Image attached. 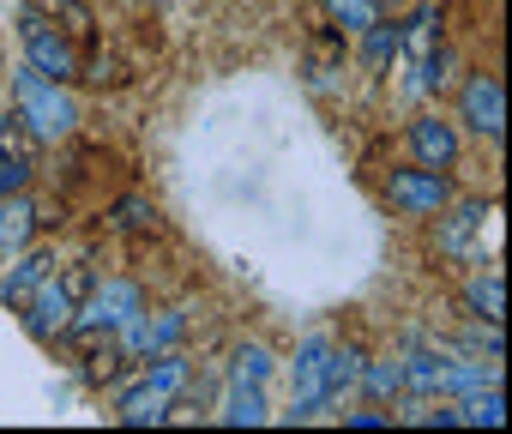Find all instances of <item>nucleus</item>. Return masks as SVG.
Instances as JSON below:
<instances>
[{
  "label": "nucleus",
  "instance_id": "aec40b11",
  "mask_svg": "<svg viewBox=\"0 0 512 434\" xmlns=\"http://www.w3.org/2000/svg\"><path fill=\"white\" fill-rule=\"evenodd\" d=\"M356 386H368V398H374V404H392V398H404V368H398V356L362 362V380H356Z\"/></svg>",
  "mask_w": 512,
  "mask_h": 434
},
{
  "label": "nucleus",
  "instance_id": "a878e982",
  "mask_svg": "<svg viewBox=\"0 0 512 434\" xmlns=\"http://www.w3.org/2000/svg\"><path fill=\"white\" fill-rule=\"evenodd\" d=\"M488 380H494V368H488V362H446L440 392H482Z\"/></svg>",
  "mask_w": 512,
  "mask_h": 434
},
{
  "label": "nucleus",
  "instance_id": "f3484780",
  "mask_svg": "<svg viewBox=\"0 0 512 434\" xmlns=\"http://www.w3.org/2000/svg\"><path fill=\"white\" fill-rule=\"evenodd\" d=\"M151 368H145V386H157L163 398H181L187 386H193V368H187V356L181 350H157V356H145Z\"/></svg>",
  "mask_w": 512,
  "mask_h": 434
},
{
  "label": "nucleus",
  "instance_id": "9b49d317",
  "mask_svg": "<svg viewBox=\"0 0 512 434\" xmlns=\"http://www.w3.org/2000/svg\"><path fill=\"white\" fill-rule=\"evenodd\" d=\"M440 49V13L434 7H416L410 25H398V61H410V73Z\"/></svg>",
  "mask_w": 512,
  "mask_h": 434
},
{
  "label": "nucleus",
  "instance_id": "dca6fc26",
  "mask_svg": "<svg viewBox=\"0 0 512 434\" xmlns=\"http://www.w3.org/2000/svg\"><path fill=\"white\" fill-rule=\"evenodd\" d=\"M169 404H175V398H163L157 386H145V380H139L133 392H121L115 416H121L127 428H145V422H169Z\"/></svg>",
  "mask_w": 512,
  "mask_h": 434
},
{
  "label": "nucleus",
  "instance_id": "7c9ffc66",
  "mask_svg": "<svg viewBox=\"0 0 512 434\" xmlns=\"http://www.w3.org/2000/svg\"><path fill=\"white\" fill-rule=\"evenodd\" d=\"M344 422H356V428H380V422H386V416H380V410H350V416H344Z\"/></svg>",
  "mask_w": 512,
  "mask_h": 434
},
{
  "label": "nucleus",
  "instance_id": "6ab92c4d",
  "mask_svg": "<svg viewBox=\"0 0 512 434\" xmlns=\"http://www.w3.org/2000/svg\"><path fill=\"white\" fill-rule=\"evenodd\" d=\"M464 302H470V314H476V320L500 326V314H506V278H500V272H482V278H470Z\"/></svg>",
  "mask_w": 512,
  "mask_h": 434
},
{
  "label": "nucleus",
  "instance_id": "b1692460",
  "mask_svg": "<svg viewBox=\"0 0 512 434\" xmlns=\"http://www.w3.org/2000/svg\"><path fill=\"white\" fill-rule=\"evenodd\" d=\"M362 55H368V67H392V61H398V25L374 19V25L362 31Z\"/></svg>",
  "mask_w": 512,
  "mask_h": 434
},
{
  "label": "nucleus",
  "instance_id": "7ed1b4c3",
  "mask_svg": "<svg viewBox=\"0 0 512 434\" xmlns=\"http://www.w3.org/2000/svg\"><path fill=\"white\" fill-rule=\"evenodd\" d=\"M386 199H392V211H404V217H434V211H446L452 205V181H446V169H398L392 181H386Z\"/></svg>",
  "mask_w": 512,
  "mask_h": 434
},
{
  "label": "nucleus",
  "instance_id": "a211bd4d",
  "mask_svg": "<svg viewBox=\"0 0 512 434\" xmlns=\"http://www.w3.org/2000/svg\"><path fill=\"white\" fill-rule=\"evenodd\" d=\"M362 350L356 344H344V350H326V404H338L344 392H356V380H362Z\"/></svg>",
  "mask_w": 512,
  "mask_h": 434
},
{
  "label": "nucleus",
  "instance_id": "5701e85b",
  "mask_svg": "<svg viewBox=\"0 0 512 434\" xmlns=\"http://www.w3.org/2000/svg\"><path fill=\"white\" fill-rule=\"evenodd\" d=\"M229 380L266 386V380H272V350H266V344H241V350H235V362H229Z\"/></svg>",
  "mask_w": 512,
  "mask_h": 434
},
{
  "label": "nucleus",
  "instance_id": "4468645a",
  "mask_svg": "<svg viewBox=\"0 0 512 434\" xmlns=\"http://www.w3.org/2000/svg\"><path fill=\"white\" fill-rule=\"evenodd\" d=\"M398 368H404V392L410 398H434L440 380H446V356L440 350H404Z\"/></svg>",
  "mask_w": 512,
  "mask_h": 434
},
{
  "label": "nucleus",
  "instance_id": "2f4dec72",
  "mask_svg": "<svg viewBox=\"0 0 512 434\" xmlns=\"http://www.w3.org/2000/svg\"><path fill=\"white\" fill-rule=\"evenodd\" d=\"M398 7H404V0H374V13H380V19H386V13H398Z\"/></svg>",
  "mask_w": 512,
  "mask_h": 434
},
{
  "label": "nucleus",
  "instance_id": "c85d7f7f",
  "mask_svg": "<svg viewBox=\"0 0 512 434\" xmlns=\"http://www.w3.org/2000/svg\"><path fill=\"white\" fill-rule=\"evenodd\" d=\"M25 175H31L25 163H13V157H0V193H19V187H25Z\"/></svg>",
  "mask_w": 512,
  "mask_h": 434
},
{
  "label": "nucleus",
  "instance_id": "412c9836",
  "mask_svg": "<svg viewBox=\"0 0 512 434\" xmlns=\"http://www.w3.org/2000/svg\"><path fill=\"white\" fill-rule=\"evenodd\" d=\"M458 422H476V428H500V422H506V398H500V386L488 380L482 392H470V398L458 404Z\"/></svg>",
  "mask_w": 512,
  "mask_h": 434
},
{
  "label": "nucleus",
  "instance_id": "bb28decb",
  "mask_svg": "<svg viewBox=\"0 0 512 434\" xmlns=\"http://www.w3.org/2000/svg\"><path fill=\"white\" fill-rule=\"evenodd\" d=\"M85 362H91V368H85L91 380H109V374H115V368L127 362V350H121V338H115V332H103V344H97V350H91Z\"/></svg>",
  "mask_w": 512,
  "mask_h": 434
},
{
  "label": "nucleus",
  "instance_id": "423d86ee",
  "mask_svg": "<svg viewBox=\"0 0 512 434\" xmlns=\"http://www.w3.org/2000/svg\"><path fill=\"white\" fill-rule=\"evenodd\" d=\"M326 350H332L326 338H308L296 350V404H290L296 422H308V416L326 410Z\"/></svg>",
  "mask_w": 512,
  "mask_h": 434
},
{
  "label": "nucleus",
  "instance_id": "0eeeda50",
  "mask_svg": "<svg viewBox=\"0 0 512 434\" xmlns=\"http://www.w3.org/2000/svg\"><path fill=\"white\" fill-rule=\"evenodd\" d=\"M73 308H79V302H73V296H67V284L49 272V278L31 290V302H25V326H31L37 338H61V332L73 326Z\"/></svg>",
  "mask_w": 512,
  "mask_h": 434
},
{
  "label": "nucleus",
  "instance_id": "2eb2a0df",
  "mask_svg": "<svg viewBox=\"0 0 512 434\" xmlns=\"http://www.w3.org/2000/svg\"><path fill=\"white\" fill-rule=\"evenodd\" d=\"M223 422H235V428H260L266 416H272V404H266V386H247V380H229V398H223V410H217Z\"/></svg>",
  "mask_w": 512,
  "mask_h": 434
},
{
  "label": "nucleus",
  "instance_id": "9d476101",
  "mask_svg": "<svg viewBox=\"0 0 512 434\" xmlns=\"http://www.w3.org/2000/svg\"><path fill=\"white\" fill-rule=\"evenodd\" d=\"M49 272H55V254H49V248H31V254H19V260L7 266V278H0V302L25 308V302H31V290H37Z\"/></svg>",
  "mask_w": 512,
  "mask_h": 434
},
{
  "label": "nucleus",
  "instance_id": "cd10ccee",
  "mask_svg": "<svg viewBox=\"0 0 512 434\" xmlns=\"http://www.w3.org/2000/svg\"><path fill=\"white\" fill-rule=\"evenodd\" d=\"M55 278L67 284V296H73V302H85V296L97 290V272H91V260H73V266H55Z\"/></svg>",
  "mask_w": 512,
  "mask_h": 434
},
{
  "label": "nucleus",
  "instance_id": "1a4fd4ad",
  "mask_svg": "<svg viewBox=\"0 0 512 434\" xmlns=\"http://www.w3.org/2000/svg\"><path fill=\"white\" fill-rule=\"evenodd\" d=\"M410 151L422 169H452L458 163V127L440 115H422V121H410Z\"/></svg>",
  "mask_w": 512,
  "mask_h": 434
},
{
  "label": "nucleus",
  "instance_id": "473e14b6",
  "mask_svg": "<svg viewBox=\"0 0 512 434\" xmlns=\"http://www.w3.org/2000/svg\"><path fill=\"white\" fill-rule=\"evenodd\" d=\"M55 7H67V13H79V7H85V0H55Z\"/></svg>",
  "mask_w": 512,
  "mask_h": 434
},
{
  "label": "nucleus",
  "instance_id": "ddd939ff",
  "mask_svg": "<svg viewBox=\"0 0 512 434\" xmlns=\"http://www.w3.org/2000/svg\"><path fill=\"white\" fill-rule=\"evenodd\" d=\"M488 217H494V211H488L482 199L458 205V211L446 217V224H440V254H452V260H458V254H470V242H476V230L488 224Z\"/></svg>",
  "mask_w": 512,
  "mask_h": 434
},
{
  "label": "nucleus",
  "instance_id": "f03ea898",
  "mask_svg": "<svg viewBox=\"0 0 512 434\" xmlns=\"http://www.w3.org/2000/svg\"><path fill=\"white\" fill-rule=\"evenodd\" d=\"M145 308V296H139V284H127V278H115V284H97L79 308H73V326L67 332H79V338H97V332H121L133 314Z\"/></svg>",
  "mask_w": 512,
  "mask_h": 434
},
{
  "label": "nucleus",
  "instance_id": "f257e3e1",
  "mask_svg": "<svg viewBox=\"0 0 512 434\" xmlns=\"http://www.w3.org/2000/svg\"><path fill=\"white\" fill-rule=\"evenodd\" d=\"M13 115H19L37 139H67L73 121H79V103H73L55 79H43L37 67H25V73L13 79Z\"/></svg>",
  "mask_w": 512,
  "mask_h": 434
},
{
  "label": "nucleus",
  "instance_id": "6e6552de",
  "mask_svg": "<svg viewBox=\"0 0 512 434\" xmlns=\"http://www.w3.org/2000/svg\"><path fill=\"white\" fill-rule=\"evenodd\" d=\"M464 121H470L482 139H500V133H506V91H500L494 73H476V79L464 85Z\"/></svg>",
  "mask_w": 512,
  "mask_h": 434
},
{
  "label": "nucleus",
  "instance_id": "393cba45",
  "mask_svg": "<svg viewBox=\"0 0 512 434\" xmlns=\"http://www.w3.org/2000/svg\"><path fill=\"white\" fill-rule=\"evenodd\" d=\"M326 19H332L338 31H356V37H362L380 13H374V0H326Z\"/></svg>",
  "mask_w": 512,
  "mask_h": 434
},
{
  "label": "nucleus",
  "instance_id": "c756f323",
  "mask_svg": "<svg viewBox=\"0 0 512 434\" xmlns=\"http://www.w3.org/2000/svg\"><path fill=\"white\" fill-rule=\"evenodd\" d=\"M145 217H151V211H145V199H121V211H115V224H121V230H139Z\"/></svg>",
  "mask_w": 512,
  "mask_h": 434
},
{
  "label": "nucleus",
  "instance_id": "4be33fe9",
  "mask_svg": "<svg viewBox=\"0 0 512 434\" xmlns=\"http://www.w3.org/2000/svg\"><path fill=\"white\" fill-rule=\"evenodd\" d=\"M37 145H43V139H37L19 115L0 121V157H13V163H25V169H31V163H37Z\"/></svg>",
  "mask_w": 512,
  "mask_h": 434
},
{
  "label": "nucleus",
  "instance_id": "20e7f679",
  "mask_svg": "<svg viewBox=\"0 0 512 434\" xmlns=\"http://www.w3.org/2000/svg\"><path fill=\"white\" fill-rule=\"evenodd\" d=\"M19 37H25V55H31V67L43 73V79H55V85H67L73 73H79V55H73V43L43 19V13H25L19 19Z\"/></svg>",
  "mask_w": 512,
  "mask_h": 434
},
{
  "label": "nucleus",
  "instance_id": "f8f14e48",
  "mask_svg": "<svg viewBox=\"0 0 512 434\" xmlns=\"http://www.w3.org/2000/svg\"><path fill=\"white\" fill-rule=\"evenodd\" d=\"M37 230V205L25 193H0V254H19Z\"/></svg>",
  "mask_w": 512,
  "mask_h": 434
},
{
  "label": "nucleus",
  "instance_id": "39448f33",
  "mask_svg": "<svg viewBox=\"0 0 512 434\" xmlns=\"http://www.w3.org/2000/svg\"><path fill=\"white\" fill-rule=\"evenodd\" d=\"M181 332H187V308H163V314H145V308H139L115 338H121V350H127V356H139V362H145V356H157V350H175V344H181Z\"/></svg>",
  "mask_w": 512,
  "mask_h": 434
}]
</instances>
